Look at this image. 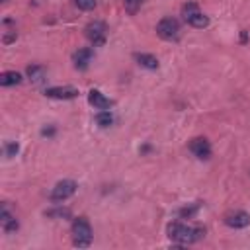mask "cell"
<instances>
[{"label": "cell", "mask_w": 250, "mask_h": 250, "mask_svg": "<svg viewBox=\"0 0 250 250\" xmlns=\"http://www.w3.org/2000/svg\"><path fill=\"white\" fill-rule=\"evenodd\" d=\"M74 191H76V182H72V180H62V182H59V184L53 188V191H51V201H55V203L66 201L70 195H74Z\"/></svg>", "instance_id": "obj_5"}, {"label": "cell", "mask_w": 250, "mask_h": 250, "mask_svg": "<svg viewBox=\"0 0 250 250\" xmlns=\"http://www.w3.org/2000/svg\"><path fill=\"white\" fill-rule=\"evenodd\" d=\"M6 156L8 158H12V156H16V152L20 150V146H18V143H14V141H10V143H6Z\"/></svg>", "instance_id": "obj_18"}, {"label": "cell", "mask_w": 250, "mask_h": 250, "mask_svg": "<svg viewBox=\"0 0 250 250\" xmlns=\"http://www.w3.org/2000/svg\"><path fill=\"white\" fill-rule=\"evenodd\" d=\"M225 223L232 229H244L250 225V215L244 211H230L225 215Z\"/></svg>", "instance_id": "obj_9"}, {"label": "cell", "mask_w": 250, "mask_h": 250, "mask_svg": "<svg viewBox=\"0 0 250 250\" xmlns=\"http://www.w3.org/2000/svg\"><path fill=\"white\" fill-rule=\"evenodd\" d=\"M88 102H90V105H94L96 109H109V107H111V100L105 98L100 90H90V92H88Z\"/></svg>", "instance_id": "obj_11"}, {"label": "cell", "mask_w": 250, "mask_h": 250, "mask_svg": "<svg viewBox=\"0 0 250 250\" xmlns=\"http://www.w3.org/2000/svg\"><path fill=\"white\" fill-rule=\"evenodd\" d=\"M47 98H55V100H72L78 96V90L72 86H55V88H47L45 90Z\"/></svg>", "instance_id": "obj_8"}, {"label": "cell", "mask_w": 250, "mask_h": 250, "mask_svg": "<svg viewBox=\"0 0 250 250\" xmlns=\"http://www.w3.org/2000/svg\"><path fill=\"white\" fill-rule=\"evenodd\" d=\"M20 82H21V74L16 72V70H8V72L0 74V84L2 86H16Z\"/></svg>", "instance_id": "obj_14"}, {"label": "cell", "mask_w": 250, "mask_h": 250, "mask_svg": "<svg viewBox=\"0 0 250 250\" xmlns=\"http://www.w3.org/2000/svg\"><path fill=\"white\" fill-rule=\"evenodd\" d=\"M86 37L94 47H100L105 43V23L104 21H90L86 25Z\"/></svg>", "instance_id": "obj_6"}, {"label": "cell", "mask_w": 250, "mask_h": 250, "mask_svg": "<svg viewBox=\"0 0 250 250\" xmlns=\"http://www.w3.org/2000/svg\"><path fill=\"white\" fill-rule=\"evenodd\" d=\"M189 150L193 152V156H197L199 160H207L211 156V145L205 137H195L189 141Z\"/></svg>", "instance_id": "obj_7"}, {"label": "cell", "mask_w": 250, "mask_h": 250, "mask_svg": "<svg viewBox=\"0 0 250 250\" xmlns=\"http://www.w3.org/2000/svg\"><path fill=\"white\" fill-rule=\"evenodd\" d=\"M156 33L158 37H162L164 41H178L180 39V23L176 18H162L156 25Z\"/></svg>", "instance_id": "obj_4"}, {"label": "cell", "mask_w": 250, "mask_h": 250, "mask_svg": "<svg viewBox=\"0 0 250 250\" xmlns=\"http://www.w3.org/2000/svg\"><path fill=\"white\" fill-rule=\"evenodd\" d=\"M72 61H74V66L78 70H86L88 64H90V61H92V49H78L74 53Z\"/></svg>", "instance_id": "obj_12"}, {"label": "cell", "mask_w": 250, "mask_h": 250, "mask_svg": "<svg viewBox=\"0 0 250 250\" xmlns=\"http://www.w3.org/2000/svg\"><path fill=\"white\" fill-rule=\"evenodd\" d=\"M45 215L47 217H70V211L68 209H53V211H47Z\"/></svg>", "instance_id": "obj_20"}, {"label": "cell", "mask_w": 250, "mask_h": 250, "mask_svg": "<svg viewBox=\"0 0 250 250\" xmlns=\"http://www.w3.org/2000/svg\"><path fill=\"white\" fill-rule=\"evenodd\" d=\"M135 61H137L141 66H145V68H150V70L158 68V59L152 57V55H148V53H137V55H135Z\"/></svg>", "instance_id": "obj_13"}, {"label": "cell", "mask_w": 250, "mask_h": 250, "mask_svg": "<svg viewBox=\"0 0 250 250\" xmlns=\"http://www.w3.org/2000/svg\"><path fill=\"white\" fill-rule=\"evenodd\" d=\"M203 234H205V230L201 227H193V225H188V223H182V221H174V223L168 225L170 240L180 242V244H191V242L199 240Z\"/></svg>", "instance_id": "obj_1"}, {"label": "cell", "mask_w": 250, "mask_h": 250, "mask_svg": "<svg viewBox=\"0 0 250 250\" xmlns=\"http://www.w3.org/2000/svg\"><path fill=\"white\" fill-rule=\"evenodd\" d=\"M27 76L31 78L33 84H41L45 80V68L39 66V64H33V66L27 68Z\"/></svg>", "instance_id": "obj_15"}, {"label": "cell", "mask_w": 250, "mask_h": 250, "mask_svg": "<svg viewBox=\"0 0 250 250\" xmlns=\"http://www.w3.org/2000/svg\"><path fill=\"white\" fill-rule=\"evenodd\" d=\"M72 242L78 248H88L92 244V227L86 217H78L72 223Z\"/></svg>", "instance_id": "obj_2"}, {"label": "cell", "mask_w": 250, "mask_h": 250, "mask_svg": "<svg viewBox=\"0 0 250 250\" xmlns=\"http://www.w3.org/2000/svg\"><path fill=\"white\" fill-rule=\"evenodd\" d=\"M0 227H2L4 232H14V230H18V219H16V215L10 213V209H8L6 203H4L2 209H0Z\"/></svg>", "instance_id": "obj_10"}, {"label": "cell", "mask_w": 250, "mask_h": 250, "mask_svg": "<svg viewBox=\"0 0 250 250\" xmlns=\"http://www.w3.org/2000/svg\"><path fill=\"white\" fill-rule=\"evenodd\" d=\"M182 16L184 20L191 25V27H197V29H203L209 25V18L199 10V6L195 2H188L182 6Z\"/></svg>", "instance_id": "obj_3"}, {"label": "cell", "mask_w": 250, "mask_h": 250, "mask_svg": "<svg viewBox=\"0 0 250 250\" xmlns=\"http://www.w3.org/2000/svg\"><path fill=\"white\" fill-rule=\"evenodd\" d=\"M76 2V6L80 8V10H94V6H96V0H74Z\"/></svg>", "instance_id": "obj_19"}, {"label": "cell", "mask_w": 250, "mask_h": 250, "mask_svg": "<svg viewBox=\"0 0 250 250\" xmlns=\"http://www.w3.org/2000/svg\"><path fill=\"white\" fill-rule=\"evenodd\" d=\"M143 2L145 0H123V6H125V10L129 14H137V10L143 6Z\"/></svg>", "instance_id": "obj_17"}, {"label": "cell", "mask_w": 250, "mask_h": 250, "mask_svg": "<svg viewBox=\"0 0 250 250\" xmlns=\"http://www.w3.org/2000/svg\"><path fill=\"white\" fill-rule=\"evenodd\" d=\"M197 211V205H193V207H184V209H180V217H193V213Z\"/></svg>", "instance_id": "obj_21"}, {"label": "cell", "mask_w": 250, "mask_h": 250, "mask_svg": "<svg viewBox=\"0 0 250 250\" xmlns=\"http://www.w3.org/2000/svg\"><path fill=\"white\" fill-rule=\"evenodd\" d=\"M96 123H98L100 127H109V125L113 123V115H111L107 109H102V111L96 115Z\"/></svg>", "instance_id": "obj_16"}]
</instances>
